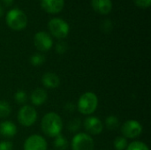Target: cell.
Returning <instances> with one entry per match:
<instances>
[{
    "label": "cell",
    "mask_w": 151,
    "mask_h": 150,
    "mask_svg": "<svg viewBox=\"0 0 151 150\" xmlns=\"http://www.w3.org/2000/svg\"><path fill=\"white\" fill-rule=\"evenodd\" d=\"M41 127L43 133L49 137H56L60 134L63 128V122L56 112L45 114L42 119Z\"/></svg>",
    "instance_id": "6da1fadb"
},
{
    "label": "cell",
    "mask_w": 151,
    "mask_h": 150,
    "mask_svg": "<svg viewBox=\"0 0 151 150\" xmlns=\"http://www.w3.org/2000/svg\"><path fill=\"white\" fill-rule=\"evenodd\" d=\"M5 19L8 27L17 31L24 29L27 24V17L26 13L18 8L10 10L6 14Z\"/></svg>",
    "instance_id": "7a4b0ae2"
},
{
    "label": "cell",
    "mask_w": 151,
    "mask_h": 150,
    "mask_svg": "<svg viewBox=\"0 0 151 150\" xmlns=\"http://www.w3.org/2000/svg\"><path fill=\"white\" fill-rule=\"evenodd\" d=\"M98 105V99L95 93L87 92L84 93L79 99L78 111L83 115H90L96 110Z\"/></svg>",
    "instance_id": "3957f363"
},
{
    "label": "cell",
    "mask_w": 151,
    "mask_h": 150,
    "mask_svg": "<svg viewBox=\"0 0 151 150\" xmlns=\"http://www.w3.org/2000/svg\"><path fill=\"white\" fill-rule=\"evenodd\" d=\"M50 34L58 39L65 38L70 31L69 25L66 21L59 18H54L49 21L48 24Z\"/></svg>",
    "instance_id": "277c9868"
},
{
    "label": "cell",
    "mask_w": 151,
    "mask_h": 150,
    "mask_svg": "<svg viewBox=\"0 0 151 150\" xmlns=\"http://www.w3.org/2000/svg\"><path fill=\"white\" fill-rule=\"evenodd\" d=\"M95 143L91 136L81 133L76 134L72 140L73 150H94Z\"/></svg>",
    "instance_id": "5b68a950"
},
{
    "label": "cell",
    "mask_w": 151,
    "mask_h": 150,
    "mask_svg": "<svg viewBox=\"0 0 151 150\" xmlns=\"http://www.w3.org/2000/svg\"><path fill=\"white\" fill-rule=\"evenodd\" d=\"M37 119V112L34 107L25 105L21 107L18 113L19 123L24 126H30L35 123Z\"/></svg>",
    "instance_id": "8992f818"
},
{
    "label": "cell",
    "mask_w": 151,
    "mask_h": 150,
    "mask_svg": "<svg viewBox=\"0 0 151 150\" xmlns=\"http://www.w3.org/2000/svg\"><path fill=\"white\" fill-rule=\"evenodd\" d=\"M121 132L125 137L134 139L141 135L142 133V126L136 120H127L124 123Z\"/></svg>",
    "instance_id": "52a82bcc"
},
{
    "label": "cell",
    "mask_w": 151,
    "mask_h": 150,
    "mask_svg": "<svg viewBox=\"0 0 151 150\" xmlns=\"http://www.w3.org/2000/svg\"><path fill=\"white\" fill-rule=\"evenodd\" d=\"M34 43L38 50L48 51L52 47L53 42L49 34H47L43 31H41L35 34Z\"/></svg>",
    "instance_id": "ba28073f"
},
{
    "label": "cell",
    "mask_w": 151,
    "mask_h": 150,
    "mask_svg": "<svg viewBox=\"0 0 151 150\" xmlns=\"http://www.w3.org/2000/svg\"><path fill=\"white\" fill-rule=\"evenodd\" d=\"M24 150H47V142L43 137L34 134L26 140Z\"/></svg>",
    "instance_id": "9c48e42d"
},
{
    "label": "cell",
    "mask_w": 151,
    "mask_h": 150,
    "mask_svg": "<svg viewBox=\"0 0 151 150\" xmlns=\"http://www.w3.org/2000/svg\"><path fill=\"white\" fill-rule=\"evenodd\" d=\"M84 127L86 131L93 135H98L103 131V124L96 117H89L84 121Z\"/></svg>",
    "instance_id": "30bf717a"
},
{
    "label": "cell",
    "mask_w": 151,
    "mask_h": 150,
    "mask_svg": "<svg viewBox=\"0 0 151 150\" xmlns=\"http://www.w3.org/2000/svg\"><path fill=\"white\" fill-rule=\"evenodd\" d=\"M64 0H41L42 8L48 13H58L64 8Z\"/></svg>",
    "instance_id": "8fae6325"
},
{
    "label": "cell",
    "mask_w": 151,
    "mask_h": 150,
    "mask_svg": "<svg viewBox=\"0 0 151 150\" xmlns=\"http://www.w3.org/2000/svg\"><path fill=\"white\" fill-rule=\"evenodd\" d=\"M91 5L95 11L103 15L109 14L112 9L111 0H91Z\"/></svg>",
    "instance_id": "7c38bea8"
},
{
    "label": "cell",
    "mask_w": 151,
    "mask_h": 150,
    "mask_svg": "<svg viewBox=\"0 0 151 150\" xmlns=\"http://www.w3.org/2000/svg\"><path fill=\"white\" fill-rule=\"evenodd\" d=\"M42 82L45 88H57L60 84L59 77L53 72H47L42 75Z\"/></svg>",
    "instance_id": "4fadbf2b"
},
{
    "label": "cell",
    "mask_w": 151,
    "mask_h": 150,
    "mask_svg": "<svg viewBox=\"0 0 151 150\" xmlns=\"http://www.w3.org/2000/svg\"><path fill=\"white\" fill-rule=\"evenodd\" d=\"M17 133L16 126L11 121H4L0 124V134L6 138H12Z\"/></svg>",
    "instance_id": "5bb4252c"
},
{
    "label": "cell",
    "mask_w": 151,
    "mask_h": 150,
    "mask_svg": "<svg viewBox=\"0 0 151 150\" xmlns=\"http://www.w3.org/2000/svg\"><path fill=\"white\" fill-rule=\"evenodd\" d=\"M47 100V93L42 88L35 89L31 94V101L35 105H42Z\"/></svg>",
    "instance_id": "9a60e30c"
},
{
    "label": "cell",
    "mask_w": 151,
    "mask_h": 150,
    "mask_svg": "<svg viewBox=\"0 0 151 150\" xmlns=\"http://www.w3.org/2000/svg\"><path fill=\"white\" fill-rule=\"evenodd\" d=\"M54 146L58 150H65L68 147L67 140L62 134H58V136H56Z\"/></svg>",
    "instance_id": "2e32d148"
},
{
    "label": "cell",
    "mask_w": 151,
    "mask_h": 150,
    "mask_svg": "<svg viewBox=\"0 0 151 150\" xmlns=\"http://www.w3.org/2000/svg\"><path fill=\"white\" fill-rule=\"evenodd\" d=\"M105 125L109 130H116L119 126V118L114 116H109L105 119Z\"/></svg>",
    "instance_id": "e0dca14e"
},
{
    "label": "cell",
    "mask_w": 151,
    "mask_h": 150,
    "mask_svg": "<svg viewBox=\"0 0 151 150\" xmlns=\"http://www.w3.org/2000/svg\"><path fill=\"white\" fill-rule=\"evenodd\" d=\"M11 113V106L5 102L0 100V118H6Z\"/></svg>",
    "instance_id": "ac0fdd59"
},
{
    "label": "cell",
    "mask_w": 151,
    "mask_h": 150,
    "mask_svg": "<svg viewBox=\"0 0 151 150\" xmlns=\"http://www.w3.org/2000/svg\"><path fill=\"white\" fill-rule=\"evenodd\" d=\"M126 150H150L148 146L142 141H133L131 142Z\"/></svg>",
    "instance_id": "d6986e66"
},
{
    "label": "cell",
    "mask_w": 151,
    "mask_h": 150,
    "mask_svg": "<svg viewBox=\"0 0 151 150\" xmlns=\"http://www.w3.org/2000/svg\"><path fill=\"white\" fill-rule=\"evenodd\" d=\"M44 61H45V57L42 54L35 53L30 57V62L34 66H40L44 63Z\"/></svg>",
    "instance_id": "ffe728a7"
},
{
    "label": "cell",
    "mask_w": 151,
    "mask_h": 150,
    "mask_svg": "<svg viewBox=\"0 0 151 150\" xmlns=\"http://www.w3.org/2000/svg\"><path fill=\"white\" fill-rule=\"evenodd\" d=\"M127 147V141L124 137H118L114 141V148L116 150H125Z\"/></svg>",
    "instance_id": "44dd1931"
},
{
    "label": "cell",
    "mask_w": 151,
    "mask_h": 150,
    "mask_svg": "<svg viewBox=\"0 0 151 150\" xmlns=\"http://www.w3.org/2000/svg\"><path fill=\"white\" fill-rule=\"evenodd\" d=\"M14 100L16 103H18L19 104L25 103L27 101V93L24 90H18L14 95Z\"/></svg>",
    "instance_id": "7402d4cb"
},
{
    "label": "cell",
    "mask_w": 151,
    "mask_h": 150,
    "mask_svg": "<svg viewBox=\"0 0 151 150\" xmlns=\"http://www.w3.org/2000/svg\"><path fill=\"white\" fill-rule=\"evenodd\" d=\"M112 27H113V24H112V22H111V19H105L101 24V29L105 34L111 33V30H112Z\"/></svg>",
    "instance_id": "603a6c76"
},
{
    "label": "cell",
    "mask_w": 151,
    "mask_h": 150,
    "mask_svg": "<svg viewBox=\"0 0 151 150\" xmlns=\"http://www.w3.org/2000/svg\"><path fill=\"white\" fill-rule=\"evenodd\" d=\"M81 126V120L79 118H75L70 121L69 125H68V129L70 132H76Z\"/></svg>",
    "instance_id": "cb8c5ba5"
},
{
    "label": "cell",
    "mask_w": 151,
    "mask_h": 150,
    "mask_svg": "<svg viewBox=\"0 0 151 150\" xmlns=\"http://www.w3.org/2000/svg\"><path fill=\"white\" fill-rule=\"evenodd\" d=\"M67 49H68V46L66 42H58L56 45V51L58 54H64L65 52H66Z\"/></svg>",
    "instance_id": "d4e9b609"
},
{
    "label": "cell",
    "mask_w": 151,
    "mask_h": 150,
    "mask_svg": "<svg viewBox=\"0 0 151 150\" xmlns=\"http://www.w3.org/2000/svg\"><path fill=\"white\" fill-rule=\"evenodd\" d=\"M134 2L141 8H148L151 4V0H134Z\"/></svg>",
    "instance_id": "484cf974"
},
{
    "label": "cell",
    "mask_w": 151,
    "mask_h": 150,
    "mask_svg": "<svg viewBox=\"0 0 151 150\" xmlns=\"http://www.w3.org/2000/svg\"><path fill=\"white\" fill-rule=\"evenodd\" d=\"M0 150H12V143L9 141H0Z\"/></svg>",
    "instance_id": "4316f807"
},
{
    "label": "cell",
    "mask_w": 151,
    "mask_h": 150,
    "mask_svg": "<svg viewBox=\"0 0 151 150\" xmlns=\"http://www.w3.org/2000/svg\"><path fill=\"white\" fill-rule=\"evenodd\" d=\"M0 1H1V3L4 5H5V6H11L13 4V1L14 0H0Z\"/></svg>",
    "instance_id": "83f0119b"
},
{
    "label": "cell",
    "mask_w": 151,
    "mask_h": 150,
    "mask_svg": "<svg viewBox=\"0 0 151 150\" xmlns=\"http://www.w3.org/2000/svg\"><path fill=\"white\" fill-rule=\"evenodd\" d=\"M65 109L69 110L70 111H74V105L73 103H67L65 105Z\"/></svg>",
    "instance_id": "f1b7e54d"
},
{
    "label": "cell",
    "mask_w": 151,
    "mask_h": 150,
    "mask_svg": "<svg viewBox=\"0 0 151 150\" xmlns=\"http://www.w3.org/2000/svg\"><path fill=\"white\" fill-rule=\"evenodd\" d=\"M2 15H3V8L0 5V17H2Z\"/></svg>",
    "instance_id": "f546056e"
}]
</instances>
